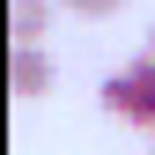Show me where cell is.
I'll return each mask as SVG.
<instances>
[{"instance_id":"6da1fadb","label":"cell","mask_w":155,"mask_h":155,"mask_svg":"<svg viewBox=\"0 0 155 155\" xmlns=\"http://www.w3.org/2000/svg\"><path fill=\"white\" fill-rule=\"evenodd\" d=\"M96 104H104V118H118V126H148V133H155V59L140 52L133 67L104 74V89H96Z\"/></svg>"},{"instance_id":"7a4b0ae2","label":"cell","mask_w":155,"mask_h":155,"mask_svg":"<svg viewBox=\"0 0 155 155\" xmlns=\"http://www.w3.org/2000/svg\"><path fill=\"white\" fill-rule=\"evenodd\" d=\"M8 89H15V96H45V89H52L45 45H15V52H8Z\"/></svg>"},{"instance_id":"3957f363","label":"cell","mask_w":155,"mask_h":155,"mask_svg":"<svg viewBox=\"0 0 155 155\" xmlns=\"http://www.w3.org/2000/svg\"><path fill=\"white\" fill-rule=\"evenodd\" d=\"M52 8H59V0H8L15 45H37V37H45V22H52Z\"/></svg>"},{"instance_id":"277c9868","label":"cell","mask_w":155,"mask_h":155,"mask_svg":"<svg viewBox=\"0 0 155 155\" xmlns=\"http://www.w3.org/2000/svg\"><path fill=\"white\" fill-rule=\"evenodd\" d=\"M59 8H67V15H81V22H104V15H118L126 0H59Z\"/></svg>"},{"instance_id":"5b68a950","label":"cell","mask_w":155,"mask_h":155,"mask_svg":"<svg viewBox=\"0 0 155 155\" xmlns=\"http://www.w3.org/2000/svg\"><path fill=\"white\" fill-rule=\"evenodd\" d=\"M140 52H148V59H155V30H148V45H140Z\"/></svg>"}]
</instances>
